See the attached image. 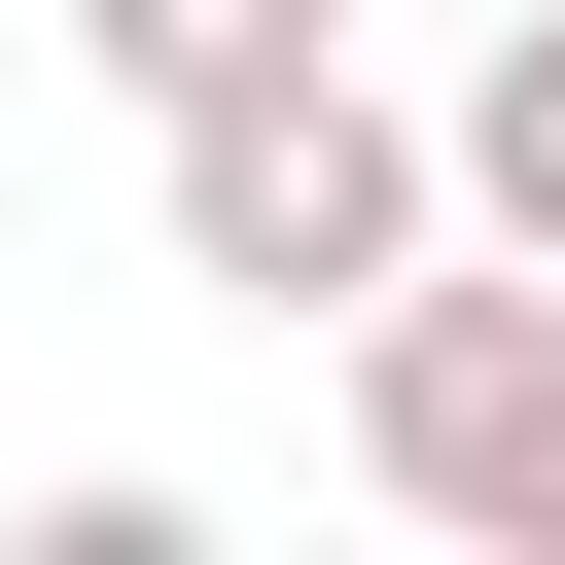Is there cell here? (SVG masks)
Instances as JSON below:
<instances>
[{
    "instance_id": "1",
    "label": "cell",
    "mask_w": 565,
    "mask_h": 565,
    "mask_svg": "<svg viewBox=\"0 0 565 565\" xmlns=\"http://www.w3.org/2000/svg\"><path fill=\"white\" fill-rule=\"evenodd\" d=\"M141 212H177V282H212V318H388V282L459 247V106H388L353 35H282V71L141 106Z\"/></svg>"
},
{
    "instance_id": "4",
    "label": "cell",
    "mask_w": 565,
    "mask_h": 565,
    "mask_svg": "<svg viewBox=\"0 0 565 565\" xmlns=\"http://www.w3.org/2000/svg\"><path fill=\"white\" fill-rule=\"evenodd\" d=\"M459 247H565V0L459 71Z\"/></svg>"
},
{
    "instance_id": "3",
    "label": "cell",
    "mask_w": 565,
    "mask_h": 565,
    "mask_svg": "<svg viewBox=\"0 0 565 565\" xmlns=\"http://www.w3.org/2000/svg\"><path fill=\"white\" fill-rule=\"evenodd\" d=\"M106 106H212V71H282V35H353V0H35Z\"/></svg>"
},
{
    "instance_id": "2",
    "label": "cell",
    "mask_w": 565,
    "mask_h": 565,
    "mask_svg": "<svg viewBox=\"0 0 565 565\" xmlns=\"http://www.w3.org/2000/svg\"><path fill=\"white\" fill-rule=\"evenodd\" d=\"M353 494L459 565H565V247H424L353 318Z\"/></svg>"
}]
</instances>
